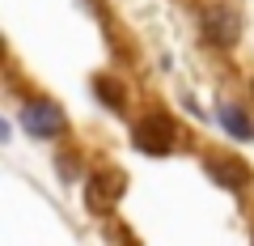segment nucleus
I'll return each mask as SVG.
<instances>
[{
	"instance_id": "7",
	"label": "nucleus",
	"mask_w": 254,
	"mask_h": 246,
	"mask_svg": "<svg viewBox=\"0 0 254 246\" xmlns=\"http://www.w3.org/2000/svg\"><path fill=\"white\" fill-rule=\"evenodd\" d=\"M93 89H98V98H106L115 110H123V89L115 85V77H98V81H93Z\"/></svg>"
},
{
	"instance_id": "4",
	"label": "nucleus",
	"mask_w": 254,
	"mask_h": 246,
	"mask_svg": "<svg viewBox=\"0 0 254 246\" xmlns=\"http://www.w3.org/2000/svg\"><path fill=\"white\" fill-rule=\"evenodd\" d=\"M123 187H127V178L119 170L93 174V182H89V208H110V204L123 195Z\"/></svg>"
},
{
	"instance_id": "3",
	"label": "nucleus",
	"mask_w": 254,
	"mask_h": 246,
	"mask_svg": "<svg viewBox=\"0 0 254 246\" xmlns=\"http://www.w3.org/2000/svg\"><path fill=\"white\" fill-rule=\"evenodd\" d=\"M131 140H136V149H144V153H170L174 140H178V128H174L170 115H144L136 123V132H131Z\"/></svg>"
},
{
	"instance_id": "1",
	"label": "nucleus",
	"mask_w": 254,
	"mask_h": 246,
	"mask_svg": "<svg viewBox=\"0 0 254 246\" xmlns=\"http://www.w3.org/2000/svg\"><path fill=\"white\" fill-rule=\"evenodd\" d=\"M199 30L212 47H233L242 38V17H237L233 4H208L199 13Z\"/></svg>"
},
{
	"instance_id": "2",
	"label": "nucleus",
	"mask_w": 254,
	"mask_h": 246,
	"mask_svg": "<svg viewBox=\"0 0 254 246\" xmlns=\"http://www.w3.org/2000/svg\"><path fill=\"white\" fill-rule=\"evenodd\" d=\"M21 128H26L30 136H38V140H55V136H64L68 119H64V110L55 106V102L34 98V102L21 106Z\"/></svg>"
},
{
	"instance_id": "8",
	"label": "nucleus",
	"mask_w": 254,
	"mask_h": 246,
	"mask_svg": "<svg viewBox=\"0 0 254 246\" xmlns=\"http://www.w3.org/2000/svg\"><path fill=\"white\" fill-rule=\"evenodd\" d=\"M250 93H254V85H250Z\"/></svg>"
},
{
	"instance_id": "6",
	"label": "nucleus",
	"mask_w": 254,
	"mask_h": 246,
	"mask_svg": "<svg viewBox=\"0 0 254 246\" xmlns=\"http://www.w3.org/2000/svg\"><path fill=\"white\" fill-rule=\"evenodd\" d=\"M220 123H225L229 136H242V140H250V136H254V123H250V119H246L237 106H220Z\"/></svg>"
},
{
	"instance_id": "5",
	"label": "nucleus",
	"mask_w": 254,
	"mask_h": 246,
	"mask_svg": "<svg viewBox=\"0 0 254 246\" xmlns=\"http://www.w3.org/2000/svg\"><path fill=\"white\" fill-rule=\"evenodd\" d=\"M208 174L216 182H225V187H246V182H250V170H246L242 162H233V157H208Z\"/></svg>"
}]
</instances>
